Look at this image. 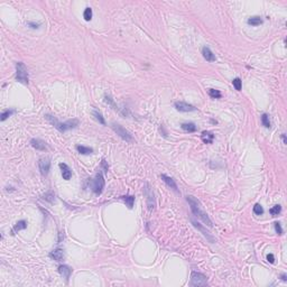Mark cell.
I'll list each match as a JSON object with an SVG mask.
<instances>
[{
  "label": "cell",
  "instance_id": "obj_12",
  "mask_svg": "<svg viewBox=\"0 0 287 287\" xmlns=\"http://www.w3.org/2000/svg\"><path fill=\"white\" fill-rule=\"evenodd\" d=\"M59 272L66 279V281H68V278H70L71 274H72V268L68 267V265H61V266L59 267Z\"/></svg>",
  "mask_w": 287,
  "mask_h": 287
},
{
  "label": "cell",
  "instance_id": "obj_10",
  "mask_svg": "<svg viewBox=\"0 0 287 287\" xmlns=\"http://www.w3.org/2000/svg\"><path fill=\"white\" fill-rule=\"evenodd\" d=\"M60 168H61L63 179L68 181V179L72 177V170H71V168L66 164H64V163H61V164H60Z\"/></svg>",
  "mask_w": 287,
  "mask_h": 287
},
{
  "label": "cell",
  "instance_id": "obj_37",
  "mask_svg": "<svg viewBox=\"0 0 287 287\" xmlns=\"http://www.w3.org/2000/svg\"><path fill=\"white\" fill-rule=\"evenodd\" d=\"M281 138H283V141H284V144H287L286 135H285V134H283V135H281Z\"/></svg>",
  "mask_w": 287,
  "mask_h": 287
},
{
  "label": "cell",
  "instance_id": "obj_30",
  "mask_svg": "<svg viewBox=\"0 0 287 287\" xmlns=\"http://www.w3.org/2000/svg\"><path fill=\"white\" fill-rule=\"evenodd\" d=\"M15 113V110L14 109H11V110H7V111L2 112V114H1V121H5L8 117H10L11 114Z\"/></svg>",
  "mask_w": 287,
  "mask_h": 287
},
{
  "label": "cell",
  "instance_id": "obj_6",
  "mask_svg": "<svg viewBox=\"0 0 287 287\" xmlns=\"http://www.w3.org/2000/svg\"><path fill=\"white\" fill-rule=\"evenodd\" d=\"M191 285L192 286H206L208 285V277L201 272H193L191 275Z\"/></svg>",
  "mask_w": 287,
  "mask_h": 287
},
{
  "label": "cell",
  "instance_id": "obj_28",
  "mask_svg": "<svg viewBox=\"0 0 287 287\" xmlns=\"http://www.w3.org/2000/svg\"><path fill=\"white\" fill-rule=\"evenodd\" d=\"M261 122L266 128H270V121H269V117L267 116L266 113H264L261 116Z\"/></svg>",
  "mask_w": 287,
  "mask_h": 287
},
{
  "label": "cell",
  "instance_id": "obj_25",
  "mask_svg": "<svg viewBox=\"0 0 287 287\" xmlns=\"http://www.w3.org/2000/svg\"><path fill=\"white\" fill-rule=\"evenodd\" d=\"M92 9L91 8H85V10H84V12H83V17H84V19L86 21H90L91 19H92Z\"/></svg>",
  "mask_w": 287,
  "mask_h": 287
},
{
  "label": "cell",
  "instance_id": "obj_7",
  "mask_svg": "<svg viewBox=\"0 0 287 287\" xmlns=\"http://www.w3.org/2000/svg\"><path fill=\"white\" fill-rule=\"evenodd\" d=\"M144 193L147 196V206H148V210L152 211V209L155 208V196H154V192H152V188H150V185L148 183L145 184Z\"/></svg>",
  "mask_w": 287,
  "mask_h": 287
},
{
  "label": "cell",
  "instance_id": "obj_36",
  "mask_svg": "<svg viewBox=\"0 0 287 287\" xmlns=\"http://www.w3.org/2000/svg\"><path fill=\"white\" fill-rule=\"evenodd\" d=\"M29 26H33V28H38V26H39V24H33V23H29Z\"/></svg>",
  "mask_w": 287,
  "mask_h": 287
},
{
  "label": "cell",
  "instance_id": "obj_15",
  "mask_svg": "<svg viewBox=\"0 0 287 287\" xmlns=\"http://www.w3.org/2000/svg\"><path fill=\"white\" fill-rule=\"evenodd\" d=\"M30 145H32V146L37 150H45L46 149V145H45L44 141L41 140V139H32V140H30Z\"/></svg>",
  "mask_w": 287,
  "mask_h": 287
},
{
  "label": "cell",
  "instance_id": "obj_33",
  "mask_svg": "<svg viewBox=\"0 0 287 287\" xmlns=\"http://www.w3.org/2000/svg\"><path fill=\"white\" fill-rule=\"evenodd\" d=\"M275 229H276V232L278 234H283V229H281V226L279 222H276L275 223Z\"/></svg>",
  "mask_w": 287,
  "mask_h": 287
},
{
  "label": "cell",
  "instance_id": "obj_35",
  "mask_svg": "<svg viewBox=\"0 0 287 287\" xmlns=\"http://www.w3.org/2000/svg\"><path fill=\"white\" fill-rule=\"evenodd\" d=\"M280 278H281V280L286 281V280H287V276H286V274H281V275H280Z\"/></svg>",
  "mask_w": 287,
  "mask_h": 287
},
{
  "label": "cell",
  "instance_id": "obj_23",
  "mask_svg": "<svg viewBox=\"0 0 287 287\" xmlns=\"http://www.w3.org/2000/svg\"><path fill=\"white\" fill-rule=\"evenodd\" d=\"M209 94H210V97L213 98V99H220V98L222 97L221 92H220L219 90H214V89H209Z\"/></svg>",
  "mask_w": 287,
  "mask_h": 287
},
{
  "label": "cell",
  "instance_id": "obj_32",
  "mask_svg": "<svg viewBox=\"0 0 287 287\" xmlns=\"http://www.w3.org/2000/svg\"><path fill=\"white\" fill-rule=\"evenodd\" d=\"M104 99H106V102H107V103H109V104H111V106L113 107L114 109H117V106H116V104L113 103V100H112V98L110 97V95H106V97H104Z\"/></svg>",
  "mask_w": 287,
  "mask_h": 287
},
{
  "label": "cell",
  "instance_id": "obj_21",
  "mask_svg": "<svg viewBox=\"0 0 287 287\" xmlns=\"http://www.w3.org/2000/svg\"><path fill=\"white\" fill-rule=\"evenodd\" d=\"M93 116H94V118H95V120H98L99 121L101 125H106V121H104V118L102 117V113L99 111V110H97V109H94L93 110Z\"/></svg>",
  "mask_w": 287,
  "mask_h": 287
},
{
  "label": "cell",
  "instance_id": "obj_13",
  "mask_svg": "<svg viewBox=\"0 0 287 287\" xmlns=\"http://www.w3.org/2000/svg\"><path fill=\"white\" fill-rule=\"evenodd\" d=\"M202 55L208 62H214L215 61V56H214V54L212 53V51L206 46H204L202 48Z\"/></svg>",
  "mask_w": 287,
  "mask_h": 287
},
{
  "label": "cell",
  "instance_id": "obj_4",
  "mask_svg": "<svg viewBox=\"0 0 287 287\" xmlns=\"http://www.w3.org/2000/svg\"><path fill=\"white\" fill-rule=\"evenodd\" d=\"M90 188L95 194H101L104 188V179L101 173H98L94 179L90 181Z\"/></svg>",
  "mask_w": 287,
  "mask_h": 287
},
{
  "label": "cell",
  "instance_id": "obj_14",
  "mask_svg": "<svg viewBox=\"0 0 287 287\" xmlns=\"http://www.w3.org/2000/svg\"><path fill=\"white\" fill-rule=\"evenodd\" d=\"M50 257L53 258L54 260H56V261H62L64 259V251L62 249H60V248H57V249L53 250V251L51 252Z\"/></svg>",
  "mask_w": 287,
  "mask_h": 287
},
{
  "label": "cell",
  "instance_id": "obj_20",
  "mask_svg": "<svg viewBox=\"0 0 287 287\" xmlns=\"http://www.w3.org/2000/svg\"><path fill=\"white\" fill-rule=\"evenodd\" d=\"M121 199L126 202V204L128 205L129 209H132L134 203H135V196H132V195H127V196H122Z\"/></svg>",
  "mask_w": 287,
  "mask_h": 287
},
{
  "label": "cell",
  "instance_id": "obj_29",
  "mask_svg": "<svg viewBox=\"0 0 287 287\" xmlns=\"http://www.w3.org/2000/svg\"><path fill=\"white\" fill-rule=\"evenodd\" d=\"M254 213L257 214V215H261V214L264 213V209H263V206H261L260 204H255V206H254Z\"/></svg>",
  "mask_w": 287,
  "mask_h": 287
},
{
  "label": "cell",
  "instance_id": "obj_17",
  "mask_svg": "<svg viewBox=\"0 0 287 287\" xmlns=\"http://www.w3.org/2000/svg\"><path fill=\"white\" fill-rule=\"evenodd\" d=\"M201 138H202L203 143L205 144H212L214 140V135L212 132L210 131H203L202 135H201Z\"/></svg>",
  "mask_w": 287,
  "mask_h": 287
},
{
  "label": "cell",
  "instance_id": "obj_18",
  "mask_svg": "<svg viewBox=\"0 0 287 287\" xmlns=\"http://www.w3.org/2000/svg\"><path fill=\"white\" fill-rule=\"evenodd\" d=\"M75 148H76V150H77L80 154H82V155H89V154H92V152H93V149L90 148V147H85V146H81V145H77Z\"/></svg>",
  "mask_w": 287,
  "mask_h": 287
},
{
  "label": "cell",
  "instance_id": "obj_16",
  "mask_svg": "<svg viewBox=\"0 0 287 287\" xmlns=\"http://www.w3.org/2000/svg\"><path fill=\"white\" fill-rule=\"evenodd\" d=\"M26 228H27V222L25 221V220H20V221H18V222L15 224L14 229L11 230V234L14 236L16 232L20 231V230H24V229H26Z\"/></svg>",
  "mask_w": 287,
  "mask_h": 287
},
{
  "label": "cell",
  "instance_id": "obj_22",
  "mask_svg": "<svg viewBox=\"0 0 287 287\" xmlns=\"http://www.w3.org/2000/svg\"><path fill=\"white\" fill-rule=\"evenodd\" d=\"M248 24L251 25V26H258V25L263 24V19H261L260 17H257V16H255V17H250L249 19H248Z\"/></svg>",
  "mask_w": 287,
  "mask_h": 287
},
{
  "label": "cell",
  "instance_id": "obj_26",
  "mask_svg": "<svg viewBox=\"0 0 287 287\" xmlns=\"http://www.w3.org/2000/svg\"><path fill=\"white\" fill-rule=\"evenodd\" d=\"M192 223H193V224H194V227H196V228H199L200 230H201V231L203 232V234H204L205 237H206V238H209V239H210V240H211V241H213V239H212V238H211V236L209 234V232H208V231H204V230H203V228H202V227L200 226V223L195 222L194 220H192Z\"/></svg>",
  "mask_w": 287,
  "mask_h": 287
},
{
  "label": "cell",
  "instance_id": "obj_8",
  "mask_svg": "<svg viewBox=\"0 0 287 287\" xmlns=\"http://www.w3.org/2000/svg\"><path fill=\"white\" fill-rule=\"evenodd\" d=\"M38 167L41 170V174L43 176H46L50 172L51 168V159L48 157H42L38 161Z\"/></svg>",
  "mask_w": 287,
  "mask_h": 287
},
{
  "label": "cell",
  "instance_id": "obj_1",
  "mask_svg": "<svg viewBox=\"0 0 287 287\" xmlns=\"http://www.w3.org/2000/svg\"><path fill=\"white\" fill-rule=\"evenodd\" d=\"M186 200H188V204H190V206H191V210H192V212H193L194 215H195L197 219L201 220V221H203V222L205 223V226H208V227L211 228L212 221L210 220V218L208 217V214L205 213L202 209H201V204H200L199 200L195 199V197L192 196V195L186 196Z\"/></svg>",
  "mask_w": 287,
  "mask_h": 287
},
{
  "label": "cell",
  "instance_id": "obj_11",
  "mask_svg": "<svg viewBox=\"0 0 287 287\" xmlns=\"http://www.w3.org/2000/svg\"><path fill=\"white\" fill-rule=\"evenodd\" d=\"M161 179H163V181H164L165 183H166L168 188H173V190L175 191L176 193H179V188H177V185H176L175 181H174V179H172V177H170V176H167V175H165V174H163V175L161 176Z\"/></svg>",
  "mask_w": 287,
  "mask_h": 287
},
{
  "label": "cell",
  "instance_id": "obj_2",
  "mask_svg": "<svg viewBox=\"0 0 287 287\" xmlns=\"http://www.w3.org/2000/svg\"><path fill=\"white\" fill-rule=\"evenodd\" d=\"M45 118H46V120L48 121L51 125H53L60 132H65V131H68V130H70V129H74L79 126V120H77V119L68 120L66 122H60L55 117L51 116V114H46Z\"/></svg>",
  "mask_w": 287,
  "mask_h": 287
},
{
  "label": "cell",
  "instance_id": "obj_24",
  "mask_svg": "<svg viewBox=\"0 0 287 287\" xmlns=\"http://www.w3.org/2000/svg\"><path fill=\"white\" fill-rule=\"evenodd\" d=\"M269 212H270V214H272V217H277V215L281 212V206L279 204L275 205V206H272V208L270 209Z\"/></svg>",
  "mask_w": 287,
  "mask_h": 287
},
{
  "label": "cell",
  "instance_id": "obj_27",
  "mask_svg": "<svg viewBox=\"0 0 287 287\" xmlns=\"http://www.w3.org/2000/svg\"><path fill=\"white\" fill-rule=\"evenodd\" d=\"M232 84H233V86L236 88V90L240 91L241 88H242V81H241L239 77H236V79H233V81H232Z\"/></svg>",
  "mask_w": 287,
  "mask_h": 287
},
{
  "label": "cell",
  "instance_id": "obj_5",
  "mask_svg": "<svg viewBox=\"0 0 287 287\" xmlns=\"http://www.w3.org/2000/svg\"><path fill=\"white\" fill-rule=\"evenodd\" d=\"M111 128L113 129V131L117 134L118 136L120 138H122L123 140L128 141V143H130V141H132V136L130 135V132L128 131V130H126V129L123 128L121 125H119V123H114L112 122L111 123Z\"/></svg>",
  "mask_w": 287,
  "mask_h": 287
},
{
  "label": "cell",
  "instance_id": "obj_3",
  "mask_svg": "<svg viewBox=\"0 0 287 287\" xmlns=\"http://www.w3.org/2000/svg\"><path fill=\"white\" fill-rule=\"evenodd\" d=\"M16 80L23 84H28V81H29L28 71H27L26 65L24 64L23 62L16 63Z\"/></svg>",
  "mask_w": 287,
  "mask_h": 287
},
{
  "label": "cell",
  "instance_id": "obj_34",
  "mask_svg": "<svg viewBox=\"0 0 287 287\" xmlns=\"http://www.w3.org/2000/svg\"><path fill=\"white\" fill-rule=\"evenodd\" d=\"M267 261L270 263V264H274V263H275V257H274L272 254H268V255H267Z\"/></svg>",
  "mask_w": 287,
  "mask_h": 287
},
{
  "label": "cell",
  "instance_id": "obj_9",
  "mask_svg": "<svg viewBox=\"0 0 287 287\" xmlns=\"http://www.w3.org/2000/svg\"><path fill=\"white\" fill-rule=\"evenodd\" d=\"M174 107L177 111L181 112H191V111H195L196 108L192 104H188L186 102H183V101H177V102L174 103Z\"/></svg>",
  "mask_w": 287,
  "mask_h": 287
},
{
  "label": "cell",
  "instance_id": "obj_31",
  "mask_svg": "<svg viewBox=\"0 0 287 287\" xmlns=\"http://www.w3.org/2000/svg\"><path fill=\"white\" fill-rule=\"evenodd\" d=\"M54 197H55V195H54L53 192H48V193L45 194L43 199H44L45 201H48V202L53 203V202H54Z\"/></svg>",
  "mask_w": 287,
  "mask_h": 287
},
{
  "label": "cell",
  "instance_id": "obj_19",
  "mask_svg": "<svg viewBox=\"0 0 287 287\" xmlns=\"http://www.w3.org/2000/svg\"><path fill=\"white\" fill-rule=\"evenodd\" d=\"M181 127H182V129H183L184 131H186V132H195V131H196V126H195L194 123H192V122L183 123Z\"/></svg>",
  "mask_w": 287,
  "mask_h": 287
}]
</instances>
